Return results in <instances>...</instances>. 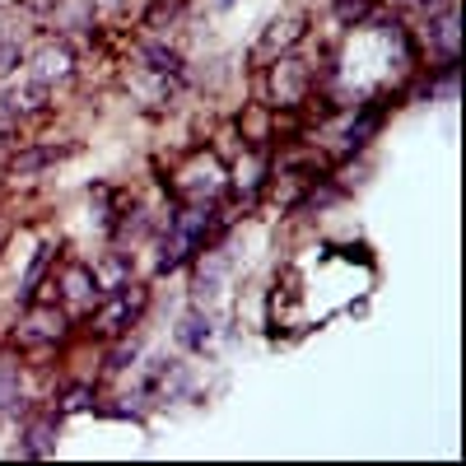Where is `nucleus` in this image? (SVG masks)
Wrapping results in <instances>:
<instances>
[{
    "label": "nucleus",
    "mask_w": 466,
    "mask_h": 466,
    "mask_svg": "<svg viewBox=\"0 0 466 466\" xmlns=\"http://www.w3.org/2000/svg\"><path fill=\"white\" fill-rule=\"evenodd\" d=\"M52 24L61 37H98V10L94 0H56L52 5Z\"/></svg>",
    "instance_id": "obj_16"
},
{
    "label": "nucleus",
    "mask_w": 466,
    "mask_h": 466,
    "mask_svg": "<svg viewBox=\"0 0 466 466\" xmlns=\"http://www.w3.org/2000/svg\"><path fill=\"white\" fill-rule=\"evenodd\" d=\"M56 430H61V415L56 410H43L24 424L19 434V457L28 461H43V457H56Z\"/></svg>",
    "instance_id": "obj_13"
},
{
    "label": "nucleus",
    "mask_w": 466,
    "mask_h": 466,
    "mask_svg": "<svg viewBox=\"0 0 466 466\" xmlns=\"http://www.w3.org/2000/svg\"><path fill=\"white\" fill-rule=\"evenodd\" d=\"M261 89H266V107L270 112H299V107L313 103V94H318V70L308 66L299 52L270 56L261 66Z\"/></svg>",
    "instance_id": "obj_1"
},
{
    "label": "nucleus",
    "mask_w": 466,
    "mask_h": 466,
    "mask_svg": "<svg viewBox=\"0 0 466 466\" xmlns=\"http://www.w3.org/2000/svg\"><path fill=\"white\" fill-rule=\"evenodd\" d=\"M145 392H154L159 401H182L191 392V369L182 360H154L145 369Z\"/></svg>",
    "instance_id": "obj_12"
},
{
    "label": "nucleus",
    "mask_w": 466,
    "mask_h": 466,
    "mask_svg": "<svg viewBox=\"0 0 466 466\" xmlns=\"http://www.w3.org/2000/svg\"><path fill=\"white\" fill-rule=\"evenodd\" d=\"M56 159H66V149H56V145H28V149H19L10 159V177H37V173H47Z\"/></svg>",
    "instance_id": "obj_17"
},
{
    "label": "nucleus",
    "mask_w": 466,
    "mask_h": 466,
    "mask_svg": "<svg viewBox=\"0 0 466 466\" xmlns=\"http://www.w3.org/2000/svg\"><path fill=\"white\" fill-rule=\"evenodd\" d=\"M424 47L439 61H461V10H457V0L439 5L434 15H424Z\"/></svg>",
    "instance_id": "obj_8"
},
{
    "label": "nucleus",
    "mask_w": 466,
    "mask_h": 466,
    "mask_svg": "<svg viewBox=\"0 0 466 466\" xmlns=\"http://www.w3.org/2000/svg\"><path fill=\"white\" fill-rule=\"evenodd\" d=\"M382 0H331V24L345 28V33H355V28H369V19L378 15Z\"/></svg>",
    "instance_id": "obj_18"
},
{
    "label": "nucleus",
    "mask_w": 466,
    "mask_h": 466,
    "mask_svg": "<svg viewBox=\"0 0 466 466\" xmlns=\"http://www.w3.org/2000/svg\"><path fill=\"white\" fill-rule=\"evenodd\" d=\"M233 5H238V0H215V10H233Z\"/></svg>",
    "instance_id": "obj_25"
},
{
    "label": "nucleus",
    "mask_w": 466,
    "mask_h": 466,
    "mask_svg": "<svg viewBox=\"0 0 466 466\" xmlns=\"http://www.w3.org/2000/svg\"><path fill=\"white\" fill-rule=\"evenodd\" d=\"M173 340H177V350H187V355H206L210 340H215V322H210V313H206V303L187 308V313L177 318Z\"/></svg>",
    "instance_id": "obj_15"
},
{
    "label": "nucleus",
    "mask_w": 466,
    "mask_h": 466,
    "mask_svg": "<svg viewBox=\"0 0 466 466\" xmlns=\"http://www.w3.org/2000/svg\"><path fill=\"white\" fill-rule=\"evenodd\" d=\"M145 308H149V285H140V280L112 285V289L98 299V308H94V331H98L103 340L127 336L131 327H140Z\"/></svg>",
    "instance_id": "obj_2"
},
{
    "label": "nucleus",
    "mask_w": 466,
    "mask_h": 466,
    "mask_svg": "<svg viewBox=\"0 0 466 466\" xmlns=\"http://www.w3.org/2000/svg\"><path fill=\"white\" fill-rule=\"evenodd\" d=\"M382 122H387L382 103H364L355 116H350L345 131H340V154H345V159H350V154H360V149H369V140L382 131Z\"/></svg>",
    "instance_id": "obj_14"
},
{
    "label": "nucleus",
    "mask_w": 466,
    "mask_h": 466,
    "mask_svg": "<svg viewBox=\"0 0 466 466\" xmlns=\"http://www.w3.org/2000/svg\"><path fill=\"white\" fill-rule=\"evenodd\" d=\"M47 112H52V89L37 85L33 75L24 85L0 89V116H5V122H33V116H47Z\"/></svg>",
    "instance_id": "obj_9"
},
{
    "label": "nucleus",
    "mask_w": 466,
    "mask_h": 466,
    "mask_svg": "<svg viewBox=\"0 0 466 466\" xmlns=\"http://www.w3.org/2000/svg\"><path fill=\"white\" fill-rule=\"evenodd\" d=\"M308 10H285V15H276L266 28H261V37H257V47H252V61L257 66H266L270 56H285V52H299L303 47V37H308Z\"/></svg>",
    "instance_id": "obj_7"
},
{
    "label": "nucleus",
    "mask_w": 466,
    "mask_h": 466,
    "mask_svg": "<svg viewBox=\"0 0 466 466\" xmlns=\"http://www.w3.org/2000/svg\"><path fill=\"white\" fill-rule=\"evenodd\" d=\"M28 47H24V37L19 33H0V80H10V75L24 66Z\"/></svg>",
    "instance_id": "obj_21"
},
{
    "label": "nucleus",
    "mask_w": 466,
    "mask_h": 466,
    "mask_svg": "<svg viewBox=\"0 0 466 466\" xmlns=\"http://www.w3.org/2000/svg\"><path fill=\"white\" fill-rule=\"evenodd\" d=\"M131 364H136V340H131V331H127V336H116L112 355H107V369L122 373V369H131Z\"/></svg>",
    "instance_id": "obj_23"
},
{
    "label": "nucleus",
    "mask_w": 466,
    "mask_h": 466,
    "mask_svg": "<svg viewBox=\"0 0 466 466\" xmlns=\"http://www.w3.org/2000/svg\"><path fill=\"white\" fill-rule=\"evenodd\" d=\"M94 382H70L66 392L56 397V415H80V410H94Z\"/></svg>",
    "instance_id": "obj_20"
},
{
    "label": "nucleus",
    "mask_w": 466,
    "mask_h": 466,
    "mask_svg": "<svg viewBox=\"0 0 466 466\" xmlns=\"http://www.w3.org/2000/svg\"><path fill=\"white\" fill-rule=\"evenodd\" d=\"M173 191H177L182 201H224V191H228V168L215 159V154H197L191 164L177 168Z\"/></svg>",
    "instance_id": "obj_6"
},
{
    "label": "nucleus",
    "mask_w": 466,
    "mask_h": 466,
    "mask_svg": "<svg viewBox=\"0 0 466 466\" xmlns=\"http://www.w3.org/2000/svg\"><path fill=\"white\" fill-rule=\"evenodd\" d=\"M136 66L145 75H154V80H182V75H187V56L168 43V37H159V33H149V37L136 43Z\"/></svg>",
    "instance_id": "obj_10"
},
{
    "label": "nucleus",
    "mask_w": 466,
    "mask_h": 466,
    "mask_svg": "<svg viewBox=\"0 0 466 466\" xmlns=\"http://www.w3.org/2000/svg\"><path fill=\"white\" fill-rule=\"evenodd\" d=\"M19 345L24 350H43V345H61L70 336V313L52 299V303H24V322H19Z\"/></svg>",
    "instance_id": "obj_5"
},
{
    "label": "nucleus",
    "mask_w": 466,
    "mask_h": 466,
    "mask_svg": "<svg viewBox=\"0 0 466 466\" xmlns=\"http://www.w3.org/2000/svg\"><path fill=\"white\" fill-rule=\"evenodd\" d=\"M52 289H56V303L66 308L70 318L94 313L98 299L107 294V285H103V276H98V266H94V261H66V266H61V276L52 280Z\"/></svg>",
    "instance_id": "obj_3"
},
{
    "label": "nucleus",
    "mask_w": 466,
    "mask_h": 466,
    "mask_svg": "<svg viewBox=\"0 0 466 466\" xmlns=\"http://www.w3.org/2000/svg\"><path fill=\"white\" fill-rule=\"evenodd\" d=\"M52 261H56V243H37V252H33V261L24 270V280H19V303H33L37 299V289H43Z\"/></svg>",
    "instance_id": "obj_19"
},
{
    "label": "nucleus",
    "mask_w": 466,
    "mask_h": 466,
    "mask_svg": "<svg viewBox=\"0 0 466 466\" xmlns=\"http://www.w3.org/2000/svg\"><path fill=\"white\" fill-rule=\"evenodd\" d=\"M228 276H233V261H228V252L224 248H201L197 252V276H191V294H197V303H210V299H219L224 294V285H228Z\"/></svg>",
    "instance_id": "obj_11"
},
{
    "label": "nucleus",
    "mask_w": 466,
    "mask_h": 466,
    "mask_svg": "<svg viewBox=\"0 0 466 466\" xmlns=\"http://www.w3.org/2000/svg\"><path fill=\"white\" fill-rule=\"evenodd\" d=\"M392 10H420V15H434L439 5H448V0H387Z\"/></svg>",
    "instance_id": "obj_24"
},
{
    "label": "nucleus",
    "mask_w": 466,
    "mask_h": 466,
    "mask_svg": "<svg viewBox=\"0 0 466 466\" xmlns=\"http://www.w3.org/2000/svg\"><path fill=\"white\" fill-rule=\"evenodd\" d=\"M28 75L37 85H47V89H66L75 85V75H80V56H75V47L66 43V37H47L43 47H33L24 56Z\"/></svg>",
    "instance_id": "obj_4"
},
{
    "label": "nucleus",
    "mask_w": 466,
    "mask_h": 466,
    "mask_svg": "<svg viewBox=\"0 0 466 466\" xmlns=\"http://www.w3.org/2000/svg\"><path fill=\"white\" fill-rule=\"evenodd\" d=\"M19 392H24V378H19V369H0V410H15V401H19Z\"/></svg>",
    "instance_id": "obj_22"
}]
</instances>
